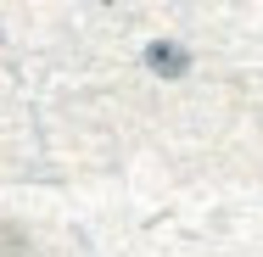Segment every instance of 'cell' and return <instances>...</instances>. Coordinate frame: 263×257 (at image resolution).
Masks as SVG:
<instances>
[{"mask_svg": "<svg viewBox=\"0 0 263 257\" xmlns=\"http://www.w3.org/2000/svg\"><path fill=\"white\" fill-rule=\"evenodd\" d=\"M191 67V56L174 51V45H152V73H162V78H174V73H185Z\"/></svg>", "mask_w": 263, "mask_h": 257, "instance_id": "obj_1", "label": "cell"}]
</instances>
